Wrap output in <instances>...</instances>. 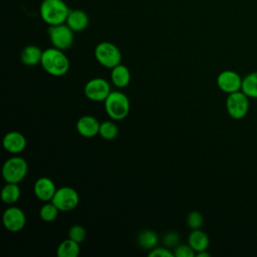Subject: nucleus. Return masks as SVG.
Segmentation results:
<instances>
[{
  "mask_svg": "<svg viewBox=\"0 0 257 257\" xmlns=\"http://www.w3.org/2000/svg\"><path fill=\"white\" fill-rule=\"evenodd\" d=\"M203 222H204L203 216L198 211H192L187 216V224L191 230L201 229Z\"/></svg>",
  "mask_w": 257,
  "mask_h": 257,
  "instance_id": "25",
  "label": "nucleus"
},
{
  "mask_svg": "<svg viewBox=\"0 0 257 257\" xmlns=\"http://www.w3.org/2000/svg\"><path fill=\"white\" fill-rule=\"evenodd\" d=\"M98 135L106 141H111L117 137L118 128L113 121L104 120V121L100 122Z\"/></svg>",
  "mask_w": 257,
  "mask_h": 257,
  "instance_id": "23",
  "label": "nucleus"
},
{
  "mask_svg": "<svg viewBox=\"0 0 257 257\" xmlns=\"http://www.w3.org/2000/svg\"><path fill=\"white\" fill-rule=\"evenodd\" d=\"M59 212L60 211L58 210V208L51 201H49L45 202V204L42 205L39 210V216L40 219L44 222H52L57 218Z\"/></svg>",
  "mask_w": 257,
  "mask_h": 257,
  "instance_id": "24",
  "label": "nucleus"
},
{
  "mask_svg": "<svg viewBox=\"0 0 257 257\" xmlns=\"http://www.w3.org/2000/svg\"><path fill=\"white\" fill-rule=\"evenodd\" d=\"M48 36L53 45L61 50L68 49L73 43V30L67 24L51 25L48 28Z\"/></svg>",
  "mask_w": 257,
  "mask_h": 257,
  "instance_id": "8",
  "label": "nucleus"
},
{
  "mask_svg": "<svg viewBox=\"0 0 257 257\" xmlns=\"http://www.w3.org/2000/svg\"><path fill=\"white\" fill-rule=\"evenodd\" d=\"M79 252V243L70 238L63 240L58 245L56 250V254L58 257H77Z\"/></svg>",
  "mask_w": 257,
  "mask_h": 257,
  "instance_id": "19",
  "label": "nucleus"
},
{
  "mask_svg": "<svg viewBox=\"0 0 257 257\" xmlns=\"http://www.w3.org/2000/svg\"><path fill=\"white\" fill-rule=\"evenodd\" d=\"M137 242L140 247L147 250H152L157 247L159 242V237L157 233L152 230H144L138 235Z\"/></svg>",
  "mask_w": 257,
  "mask_h": 257,
  "instance_id": "22",
  "label": "nucleus"
},
{
  "mask_svg": "<svg viewBox=\"0 0 257 257\" xmlns=\"http://www.w3.org/2000/svg\"><path fill=\"white\" fill-rule=\"evenodd\" d=\"M69 11L63 0H43L40 5V16L49 26L66 22Z\"/></svg>",
  "mask_w": 257,
  "mask_h": 257,
  "instance_id": "2",
  "label": "nucleus"
},
{
  "mask_svg": "<svg viewBox=\"0 0 257 257\" xmlns=\"http://www.w3.org/2000/svg\"><path fill=\"white\" fill-rule=\"evenodd\" d=\"M2 222L6 230L16 233L24 228L26 224V216L20 208L12 206L4 211Z\"/></svg>",
  "mask_w": 257,
  "mask_h": 257,
  "instance_id": "10",
  "label": "nucleus"
},
{
  "mask_svg": "<svg viewBox=\"0 0 257 257\" xmlns=\"http://www.w3.org/2000/svg\"><path fill=\"white\" fill-rule=\"evenodd\" d=\"M43 51L36 45H28L24 47L20 54L21 62L26 66H35L40 63Z\"/></svg>",
  "mask_w": 257,
  "mask_h": 257,
  "instance_id": "18",
  "label": "nucleus"
},
{
  "mask_svg": "<svg viewBox=\"0 0 257 257\" xmlns=\"http://www.w3.org/2000/svg\"><path fill=\"white\" fill-rule=\"evenodd\" d=\"M100 122L92 115H83L76 121L77 133L84 138H93L99 133Z\"/></svg>",
  "mask_w": 257,
  "mask_h": 257,
  "instance_id": "14",
  "label": "nucleus"
},
{
  "mask_svg": "<svg viewBox=\"0 0 257 257\" xmlns=\"http://www.w3.org/2000/svg\"><path fill=\"white\" fill-rule=\"evenodd\" d=\"M86 231L81 225H73L68 231V238L76 241L77 243H82L85 240Z\"/></svg>",
  "mask_w": 257,
  "mask_h": 257,
  "instance_id": "26",
  "label": "nucleus"
},
{
  "mask_svg": "<svg viewBox=\"0 0 257 257\" xmlns=\"http://www.w3.org/2000/svg\"><path fill=\"white\" fill-rule=\"evenodd\" d=\"M2 146L6 152L12 155L20 154L26 148V138L21 133L12 131L3 137Z\"/></svg>",
  "mask_w": 257,
  "mask_h": 257,
  "instance_id": "13",
  "label": "nucleus"
},
{
  "mask_svg": "<svg viewBox=\"0 0 257 257\" xmlns=\"http://www.w3.org/2000/svg\"><path fill=\"white\" fill-rule=\"evenodd\" d=\"M196 256L197 257H210V253H208L207 250H204V251L196 253Z\"/></svg>",
  "mask_w": 257,
  "mask_h": 257,
  "instance_id": "30",
  "label": "nucleus"
},
{
  "mask_svg": "<svg viewBox=\"0 0 257 257\" xmlns=\"http://www.w3.org/2000/svg\"><path fill=\"white\" fill-rule=\"evenodd\" d=\"M1 200L7 205L15 204L20 198V188L18 184L6 183L0 193Z\"/></svg>",
  "mask_w": 257,
  "mask_h": 257,
  "instance_id": "20",
  "label": "nucleus"
},
{
  "mask_svg": "<svg viewBox=\"0 0 257 257\" xmlns=\"http://www.w3.org/2000/svg\"><path fill=\"white\" fill-rule=\"evenodd\" d=\"M94 56L99 64L106 68H113L121 61V52L111 42L103 41L94 48Z\"/></svg>",
  "mask_w": 257,
  "mask_h": 257,
  "instance_id": "5",
  "label": "nucleus"
},
{
  "mask_svg": "<svg viewBox=\"0 0 257 257\" xmlns=\"http://www.w3.org/2000/svg\"><path fill=\"white\" fill-rule=\"evenodd\" d=\"M217 85L222 91L229 94L241 90L242 78L234 70H223L217 76Z\"/></svg>",
  "mask_w": 257,
  "mask_h": 257,
  "instance_id": "11",
  "label": "nucleus"
},
{
  "mask_svg": "<svg viewBox=\"0 0 257 257\" xmlns=\"http://www.w3.org/2000/svg\"><path fill=\"white\" fill-rule=\"evenodd\" d=\"M42 68L52 76H63L69 69V60L63 50L56 47L43 50L40 61Z\"/></svg>",
  "mask_w": 257,
  "mask_h": 257,
  "instance_id": "1",
  "label": "nucleus"
},
{
  "mask_svg": "<svg viewBox=\"0 0 257 257\" xmlns=\"http://www.w3.org/2000/svg\"><path fill=\"white\" fill-rule=\"evenodd\" d=\"M110 85L101 77L89 79L84 85V95L91 101H104L110 93Z\"/></svg>",
  "mask_w": 257,
  "mask_h": 257,
  "instance_id": "9",
  "label": "nucleus"
},
{
  "mask_svg": "<svg viewBox=\"0 0 257 257\" xmlns=\"http://www.w3.org/2000/svg\"><path fill=\"white\" fill-rule=\"evenodd\" d=\"M110 80L113 85L118 88L125 87L131 81V72L128 68L123 64H117L116 66L111 68Z\"/></svg>",
  "mask_w": 257,
  "mask_h": 257,
  "instance_id": "16",
  "label": "nucleus"
},
{
  "mask_svg": "<svg viewBox=\"0 0 257 257\" xmlns=\"http://www.w3.org/2000/svg\"><path fill=\"white\" fill-rule=\"evenodd\" d=\"M51 202L60 212H69L77 207L79 203V195L73 188L64 186L56 190Z\"/></svg>",
  "mask_w": 257,
  "mask_h": 257,
  "instance_id": "7",
  "label": "nucleus"
},
{
  "mask_svg": "<svg viewBox=\"0 0 257 257\" xmlns=\"http://www.w3.org/2000/svg\"><path fill=\"white\" fill-rule=\"evenodd\" d=\"M66 24L74 32H80L87 27L88 16L82 10H70L66 19Z\"/></svg>",
  "mask_w": 257,
  "mask_h": 257,
  "instance_id": "15",
  "label": "nucleus"
},
{
  "mask_svg": "<svg viewBox=\"0 0 257 257\" xmlns=\"http://www.w3.org/2000/svg\"><path fill=\"white\" fill-rule=\"evenodd\" d=\"M188 244L194 249L196 253L207 250L210 244L208 235L201 229L192 230L188 237Z\"/></svg>",
  "mask_w": 257,
  "mask_h": 257,
  "instance_id": "17",
  "label": "nucleus"
},
{
  "mask_svg": "<svg viewBox=\"0 0 257 257\" xmlns=\"http://www.w3.org/2000/svg\"><path fill=\"white\" fill-rule=\"evenodd\" d=\"M103 102L107 115L113 120L123 119L130 112L128 97L119 90L110 91Z\"/></svg>",
  "mask_w": 257,
  "mask_h": 257,
  "instance_id": "3",
  "label": "nucleus"
},
{
  "mask_svg": "<svg viewBox=\"0 0 257 257\" xmlns=\"http://www.w3.org/2000/svg\"><path fill=\"white\" fill-rule=\"evenodd\" d=\"M150 257H174L175 254L165 247H156L149 252Z\"/></svg>",
  "mask_w": 257,
  "mask_h": 257,
  "instance_id": "29",
  "label": "nucleus"
},
{
  "mask_svg": "<svg viewBox=\"0 0 257 257\" xmlns=\"http://www.w3.org/2000/svg\"><path fill=\"white\" fill-rule=\"evenodd\" d=\"M241 90L249 98H257V71H253L242 78Z\"/></svg>",
  "mask_w": 257,
  "mask_h": 257,
  "instance_id": "21",
  "label": "nucleus"
},
{
  "mask_svg": "<svg viewBox=\"0 0 257 257\" xmlns=\"http://www.w3.org/2000/svg\"><path fill=\"white\" fill-rule=\"evenodd\" d=\"M56 190L57 189L54 182L48 177L38 178L33 186V191L36 198L42 202L51 201Z\"/></svg>",
  "mask_w": 257,
  "mask_h": 257,
  "instance_id": "12",
  "label": "nucleus"
},
{
  "mask_svg": "<svg viewBox=\"0 0 257 257\" xmlns=\"http://www.w3.org/2000/svg\"><path fill=\"white\" fill-rule=\"evenodd\" d=\"M28 165L25 159L14 156L6 160L2 166L1 174L6 183H20L27 175Z\"/></svg>",
  "mask_w": 257,
  "mask_h": 257,
  "instance_id": "4",
  "label": "nucleus"
},
{
  "mask_svg": "<svg viewBox=\"0 0 257 257\" xmlns=\"http://www.w3.org/2000/svg\"><path fill=\"white\" fill-rule=\"evenodd\" d=\"M226 109L232 118H243L249 110V97L242 90L229 93L226 98Z\"/></svg>",
  "mask_w": 257,
  "mask_h": 257,
  "instance_id": "6",
  "label": "nucleus"
},
{
  "mask_svg": "<svg viewBox=\"0 0 257 257\" xmlns=\"http://www.w3.org/2000/svg\"><path fill=\"white\" fill-rule=\"evenodd\" d=\"M174 254L177 257H194L196 252L189 244H181L175 247Z\"/></svg>",
  "mask_w": 257,
  "mask_h": 257,
  "instance_id": "27",
  "label": "nucleus"
},
{
  "mask_svg": "<svg viewBox=\"0 0 257 257\" xmlns=\"http://www.w3.org/2000/svg\"><path fill=\"white\" fill-rule=\"evenodd\" d=\"M163 241L167 247H176L179 244L180 235L174 231L167 232L163 238Z\"/></svg>",
  "mask_w": 257,
  "mask_h": 257,
  "instance_id": "28",
  "label": "nucleus"
}]
</instances>
